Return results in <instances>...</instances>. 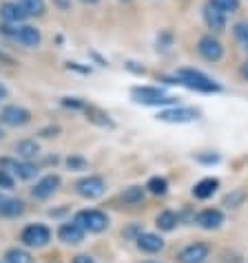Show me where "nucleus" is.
I'll return each instance as SVG.
<instances>
[{
	"mask_svg": "<svg viewBox=\"0 0 248 263\" xmlns=\"http://www.w3.org/2000/svg\"><path fill=\"white\" fill-rule=\"evenodd\" d=\"M0 137H3V130H0Z\"/></svg>",
	"mask_w": 248,
	"mask_h": 263,
	"instance_id": "obj_37",
	"label": "nucleus"
},
{
	"mask_svg": "<svg viewBox=\"0 0 248 263\" xmlns=\"http://www.w3.org/2000/svg\"><path fill=\"white\" fill-rule=\"evenodd\" d=\"M226 13H222L220 9H215L213 5H206L204 7V20H206V25L213 29V31H222V29L226 27Z\"/></svg>",
	"mask_w": 248,
	"mask_h": 263,
	"instance_id": "obj_16",
	"label": "nucleus"
},
{
	"mask_svg": "<svg viewBox=\"0 0 248 263\" xmlns=\"http://www.w3.org/2000/svg\"><path fill=\"white\" fill-rule=\"evenodd\" d=\"M242 76H244V78L248 80V60L244 62V67H242Z\"/></svg>",
	"mask_w": 248,
	"mask_h": 263,
	"instance_id": "obj_34",
	"label": "nucleus"
},
{
	"mask_svg": "<svg viewBox=\"0 0 248 263\" xmlns=\"http://www.w3.org/2000/svg\"><path fill=\"white\" fill-rule=\"evenodd\" d=\"M175 223H178V215L171 213V210H164V213H160L157 217V228L160 230H173L175 228Z\"/></svg>",
	"mask_w": 248,
	"mask_h": 263,
	"instance_id": "obj_23",
	"label": "nucleus"
},
{
	"mask_svg": "<svg viewBox=\"0 0 248 263\" xmlns=\"http://www.w3.org/2000/svg\"><path fill=\"white\" fill-rule=\"evenodd\" d=\"M198 51H200V55L204 58V60H208V62H217L224 55L222 42L215 40L213 35H204V38L200 40V45H198Z\"/></svg>",
	"mask_w": 248,
	"mask_h": 263,
	"instance_id": "obj_6",
	"label": "nucleus"
},
{
	"mask_svg": "<svg viewBox=\"0 0 248 263\" xmlns=\"http://www.w3.org/2000/svg\"><path fill=\"white\" fill-rule=\"evenodd\" d=\"M74 263H93V259L86 257V254H78V257L74 259Z\"/></svg>",
	"mask_w": 248,
	"mask_h": 263,
	"instance_id": "obj_33",
	"label": "nucleus"
},
{
	"mask_svg": "<svg viewBox=\"0 0 248 263\" xmlns=\"http://www.w3.org/2000/svg\"><path fill=\"white\" fill-rule=\"evenodd\" d=\"M104 188L107 186H104V179L102 177H84L76 184V193L80 197H84V199H96V197L104 193Z\"/></svg>",
	"mask_w": 248,
	"mask_h": 263,
	"instance_id": "obj_5",
	"label": "nucleus"
},
{
	"mask_svg": "<svg viewBox=\"0 0 248 263\" xmlns=\"http://www.w3.org/2000/svg\"><path fill=\"white\" fill-rule=\"evenodd\" d=\"M62 104H64V106H74V108H82V106H84L82 102H78L76 98H64V100H62Z\"/></svg>",
	"mask_w": 248,
	"mask_h": 263,
	"instance_id": "obj_32",
	"label": "nucleus"
},
{
	"mask_svg": "<svg viewBox=\"0 0 248 263\" xmlns=\"http://www.w3.org/2000/svg\"><path fill=\"white\" fill-rule=\"evenodd\" d=\"M217 186H220V181L217 179H202L200 184H195L193 195L198 197V199H208V197L217 191Z\"/></svg>",
	"mask_w": 248,
	"mask_h": 263,
	"instance_id": "obj_19",
	"label": "nucleus"
},
{
	"mask_svg": "<svg viewBox=\"0 0 248 263\" xmlns=\"http://www.w3.org/2000/svg\"><path fill=\"white\" fill-rule=\"evenodd\" d=\"M5 259H7V263H33L31 254L20 250V248H11V250H7Z\"/></svg>",
	"mask_w": 248,
	"mask_h": 263,
	"instance_id": "obj_22",
	"label": "nucleus"
},
{
	"mask_svg": "<svg viewBox=\"0 0 248 263\" xmlns=\"http://www.w3.org/2000/svg\"><path fill=\"white\" fill-rule=\"evenodd\" d=\"M131 96L137 104H149V106H157V104H175V98L164 96L160 89H153V86H135L131 91Z\"/></svg>",
	"mask_w": 248,
	"mask_h": 263,
	"instance_id": "obj_2",
	"label": "nucleus"
},
{
	"mask_svg": "<svg viewBox=\"0 0 248 263\" xmlns=\"http://www.w3.org/2000/svg\"><path fill=\"white\" fill-rule=\"evenodd\" d=\"M74 221L82 230H89V232H102L109 226L107 215L100 213V210H80Z\"/></svg>",
	"mask_w": 248,
	"mask_h": 263,
	"instance_id": "obj_3",
	"label": "nucleus"
},
{
	"mask_svg": "<svg viewBox=\"0 0 248 263\" xmlns=\"http://www.w3.org/2000/svg\"><path fill=\"white\" fill-rule=\"evenodd\" d=\"M86 115H89V120L91 122H96L100 124V126H111V122H109V115H104L102 111H98V108H86Z\"/></svg>",
	"mask_w": 248,
	"mask_h": 263,
	"instance_id": "obj_27",
	"label": "nucleus"
},
{
	"mask_svg": "<svg viewBox=\"0 0 248 263\" xmlns=\"http://www.w3.org/2000/svg\"><path fill=\"white\" fill-rule=\"evenodd\" d=\"M244 197H246V193L244 191H235V193H233V195H228V197H226V206H239V203H242L244 201Z\"/></svg>",
	"mask_w": 248,
	"mask_h": 263,
	"instance_id": "obj_29",
	"label": "nucleus"
},
{
	"mask_svg": "<svg viewBox=\"0 0 248 263\" xmlns=\"http://www.w3.org/2000/svg\"><path fill=\"white\" fill-rule=\"evenodd\" d=\"M25 203L20 199H7V197H0V215L3 217H18L23 215Z\"/></svg>",
	"mask_w": 248,
	"mask_h": 263,
	"instance_id": "obj_17",
	"label": "nucleus"
},
{
	"mask_svg": "<svg viewBox=\"0 0 248 263\" xmlns=\"http://www.w3.org/2000/svg\"><path fill=\"white\" fill-rule=\"evenodd\" d=\"M58 188H60V177H58V175H47V177H42L38 184L33 186V197L36 199H47Z\"/></svg>",
	"mask_w": 248,
	"mask_h": 263,
	"instance_id": "obj_10",
	"label": "nucleus"
},
{
	"mask_svg": "<svg viewBox=\"0 0 248 263\" xmlns=\"http://www.w3.org/2000/svg\"><path fill=\"white\" fill-rule=\"evenodd\" d=\"M0 16H3L5 23H20V20L29 18L20 3H3L0 5Z\"/></svg>",
	"mask_w": 248,
	"mask_h": 263,
	"instance_id": "obj_15",
	"label": "nucleus"
},
{
	"mask_svg": "<svg viewBox=\"0 0 248 263\" xmlns=\"http://www.w3.org/2000/svg\"><path fill=\"white\" fill-rule=\"evenodd\" d=\"M178 78H180L182 84L188 86V89H193V91H200V93H215V91H220V86H217L210 78L204 76V73H200V71L182 69V71H178Z\"/></svg>",
	"mask_w": 248,
	"mask_h": 263,
	"instance_id": "obj_1",
	"label": "nucleus"
},
{
	"mask_svg": "<svg viewBox=\"0 0 248 263\" xmlns=\"http://www.w3.org/2000/svg\"><path fill=\"white\" fill-rule=\"evenodd\" d=\"M0 188H5V191L13 188V177L7 171H3V168H0Z\"/></svg>",
	"mask_w": 248,
	"mask_h": 263,
	"instance_id": "obj_31",
	"label": "nucleus"
},
{
	"mask_svg": "<svg viewBox=\"0 0 248 263\" xmlns=\"http://www.w3.org/2000/svg\"><path fill=\"white\" fill-rule=\"evenodd\" d=\"M67 166L71 168V171H84L89 164H86V159H82V157H69L67 159Z\"/></svg>",
	"mask_w": 248,
	"mask_h": 263,
	"instance_id": "obj_30",
	"label": "nucleus"
},
{
	"mask_svg": "<svg viewBox=\"0 0 248 263\" xmlns=\"http://www.w3.org/2000/svg\"><path fill=\"white\" fill-rule=\"evenodd\" d=\"M147 188H149L153 195H164L166 188H169V184H166V179H162V177H151Z\"/></svg>",
	"mask_w": 248,
	"mask_h": 263,
	"instance_id": "obj_26",
	"label": "nucleus"
},
{
	"mask_svg": "<svg viewBox=\"0 0 248 263\" xmlns=\"http://www.w3.org/2000/svg\"><path fill=\"white\" fill-rule=\"evenodd\" d=\"M0 168L7 173H13L18 179H31L36 177V173H38V168L29 162H13V159H3L0 162Z\"/></svg>",
	"mask_w": 248,
	"mask_h": 263,
	"instance_id": "obj_7",
	"label": "nucleus"
},
{
	"mask_svg": "<svg viewBox=\"0 0 248 263\" xmlns=\"http://www.w3.org/2000/svg\"><path fill=\"white\" fill-rule=\"evenodd\" d=\"M137 246H140L144 252H157V250H162L164 241L160 239L157 235H151V232H142V235L137 237Z\"/></svg>",
	"mask_w": 248,
	"mask_h": 263,
	"instance_id": "obj_18",
	"label": "nucleus"
},
{
	"mask_svg": "<svg viewBox=\"0 0 248 263\" xmlns=\"http://www.w3.org/2000/svg\"><path fill=\"white\" fill-rule=\"evenodd\" d=\"M5 96H7V89H5L3 84H0V98H5Z\"/></svg>",
	"mask_w": 248,
	"mask_h": 263,
	"instance_id": "obj_35",
	"label": "nucleus"
},
{
	"mask_svg": "<svg viewBox=\"0 0 248 263\" xmlns=\"http://www.w3.org/2000/svg\"><path fill=\"white\" fill-rule=\"evenodd\" d=\"M58 237L64 243H80L84 239V230L74 221V223H62L60 230H58Z\"/></svg>",
	"mask_w": 248,
	"mask_h": 263,
	"instance_id": "obj_14",
	"label": "nucleus"
},
{
	"mask_svg": "<svg viewBox=\"0 0 248 263\" xmlns=\"http://www.w3.org/2000/svg\"><path fill=\"white\" fill-rule=\"evenodd\" d=\"M157 118L162 122H171V124H184V122H193L198 118V111H193V108H171V111H162Z\"/></svg>",
	"mask_w": 248,
	"mask_h": 263,
	"instance_id": "obj_12",
	"label": "nucleus"
},
{
	"mask_svg": "<svg viewBox=\"0 0 248 263\" xmlns=\"http://www.w3.org/2000/svg\"><path fill=\"white\" fill-rule=\"evenodd\" d=\"M206 259H208V246H204V243L186 246L184 250L180 252V261L182 263H204Z\"/></svg>",
	"mask_w": 248,
	"mask_h": 263,
	"instance_id": "obj_11",
	"label": "nucleus"
},
{
	"mask_svg": "<svg viewBox=\"0 0 248 263\" xmlns=\"http://www.w3.org/2000/svg\"><path fill=\"white\" fill-rule=\"evenodd\" d=\"M0 120L5 124H9V126H25V124H29V120H31V115L20 106H5L3 113H0Z\"/></svg>",
	"mask_w": 248,
	"mask_h": 263,
	"instance_id": "obj_9",
	"label": "nucleus"
},
{
	"mask_svg": "<svg viewBox=\"0 0 248 263\" xmlns=\"http://www.w3.org/2000/svg\"><path fill=\"white\" fill-rule=\"evenodd\" d=\"M49 239H51V232H49L47 226H42V223L27 226L23 230V235H20V241L29 248H42V246L49 243Z\"/></svg>",
	"mask_w": 248,
	"mask_h": 263,
	"instance_id": "obj_4",
	"label": "nucleus"
},
{
	"mask_svg": "<svg viewBox=\"0 0 248 263\" xmlns=\"http://www.w3.org/2000/svg\"><path fill=\"white\" fill-rule=\"evenodd\" d=\"M210 5L215 9H220L222 13H233V11H237L239 0H210Z\"/></svg>",
	"mask_w": 248,
	"mask_h": 263,
	"instance_id": "obj_25",
	"label": "nucleus"
},
{
	"mask_svg": "<svg viewBox=\"0 0 248 263\" xmlns=\"http://www.w3.org/2000/svg\"><path fill=\"white\" fill-rule=\"evenodd\" d=\"M142 197H144V191L140 186H131L122 193V201L124 203H137V201H142Z\"/></svg>",
	"mask_w": 248,
	"mask_h": 263,
	"instance_id": "obj_24",
	"label": "nucleus"
},
{
	"mask_svg": "<svg viewBox=\"0 0 248 263\" xmlns=\"http://www.w3.org/2000/svg\"><path fill=\"white\" fill-rule=\"evenodd\" d=\"M235 38L244 49H248V23H239L235 25Z\"/></svg>",
	"mask_w": 248,
	"mask_h": 263,
	"instance_id": "obj_28",
	"label": "nucleus"
},
{
	"mask_svg": "<svg viewBox=\"0 0 248 263\" xmlns=\"http://www.w3.org/2000/svg\"><path fill=\"white\" fill-rule=\"evenodd\" d=\"M16 153H18V157H23L25 162H29V159H33L40 153V146L33 140H23L16 144Z\"/></svg>",
	"mask_w": 248,
	"mask_h": 263,
	"instance_id": "obj_20",
	"label": "nucleus"
},
{
	"mask_svg": "<svg viewBox=\"0 0 248 263\" xmlns=\"http://www.w3.org/2000/svg\"><path fill=\"white\" fill-rule=\"evenodd\" d=\"M195 221H198L202 228L213 230V228H220V226L224 223V215L220 213V210H215V208H206V210H202V213L198 215Z\"/></svg>",
	"mask_w": 248,
	"mask_h": 263,
	"instance_id": "obj_13",
	"label": "nucleus"
},
{
	"mask_svg": "<svg viewBox=\"0 0 248 263\" xmlns=\"http://www.w3.org/2000/svg\"><path fill=\"white\" fill-rule=\"evenodd\" d=\"M82 3H98V0H82Z\"/></svg>",
	"mask_w": 248,
	"mask_h": 263,
	"instance_id": "obj_36",
	"label": "nucleus"
},
{
	"mask_svg": "<svg viewBox=\"0 0 248 263\" xmlns=\"http://www.w3.org/2000/svg\"><path fill=\"white\" fill-rule=\"evenodd\" d=\"M11 40H16L18 45H23L27 49H33V47H38L40 45V31L36 27L31 25H23V27H18L16 29V33L11 35Z\"/></svg>",
	"mask_w": 248,
	"mask_h": 263,
	"instance_id": "obj_8",
	"label": "nucleus"
},
{
	"mask_svg": "<svg viewBox=\"0 0 248 263\" xmlns=\"http://www.w3.org/2000/svg\"><path fill=\"white\" fill-rule=\"evenodd\" d=\"M27 16H42L45 13V3L42 0H18Z\"/></svg>",
	"mask_w": 248,
	"mask_h": 263,
	"instance_id": "obj_21",
	"label": "nucleus"
}]
</instances>
